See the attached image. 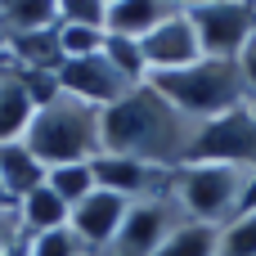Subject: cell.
Instances as JSON below:
<instances>
[{"label": "cell", "mask_w": 256, "mask_h": 256, "mask_svg": "<svg viewBox=\"0 0 256 256\" xmlns=\"http://www.w3.org/2000/svg\"><path fill=\"white\" fill-rule=\"evenodd\" d=\"M220 256H256V212L230 220L220 230Z\"/></svg>", "instance_id": "7402d4cb"}, {"label": "cell", "mask_w": 256, "mask_h": 256, "mask_svg": "<svg viewBox=\"0 0 256 256\" xmlns=\"http://www.w3.org/2000/svg\"><path fill=\"white\" fill-rule=\"evenodd\" d=\"M58 27V0H0V40L36 36Z\"/></svg>", "instance_id": "9a60e30c"}, {"label": "cell", "mask_w": 256, "mask_h": 256, "mask_svg": "<svg viewBox=\"0 0 256 256\" xmlns=\"http://www.w3.org/2000/svg\"><path fill=\"white\" fill-rule=\"evenodd\" d=\"M99 130H104V153L135 158V162H148L162 171H180L189 162V148L198 135V126L184 112H176L148 81L135 86L122 104L104 108Z\"/></svg>", "instance_id": "6da1fadb"}, {"label": "cell", "mask_w": 256, "mask_h": 256, "mask_svg": "<svg viewBox=\"0 0 256 256\" xmlns=\"http://www.w3.org/2000/svg\"><path fill=\"white\" fill-rule=\"evenodd\" d=\"M248 212H256V176L248 180V189H243V202H238V216H248Z\"/></svg>", "instance_id": "4316f807"}, {"label": "cell", "mask_w": 256, "mask_h": 256, "mask_svg": "<svg viewBox=\"0 0 256 256\" xmlns=\"http://www.w3.org/2000/svg\"><path fill=\"white\" fill-rule=\"evenodd\" d=\"M0 54H4V40H0Z\"/></svg>", "instance_id": "1f68e13d"}, {"label": "cell", "mask_w": 256, "mask_h": 256, "mask_svg": "<svg viewBox=\"0 0 256 256\" xmlns=\"http://www.w3.org/2000/svg\"><path fill=\"white\" fill-rule=\"evenodd\" d=\"M45 184L68 202V207H76L81 198H90L99 184H94V166L90 162H72V166H50V176H45Z\"/></svg>", "instance_id": "d6986e66"}, {"label": "cell", "mask_w": 256, "mask_h": 256, "mask_svg": "<svg viewBox=\"0 0 256 256\" xmlns=\"http://www.w3.org/2000/svg\"><path fill=\"white\" fill-rule=\"evenodd\" d=\"M18 238H22V225H18V207H14V202H0V252H9Z\"/></svg>", "instance_id": "d4e9b609"}, {"label": "cell", "mask_w": 256, "mask_h": 256, "mask_svg": "<svg viewBox=\"0 0 256 256\" xmlns=\"http://www.w3.org/2000/svg\"><path fill=\"white\" fill-rule=\"evenodd\" d=\"M248 112H252V117H256V99H248Z\"/></svg>", "instance_id": "f1b7e54d"}, {"label": "cell", "mask_w": 256, "mask_h": 256, "mask_svg": "<svg viewBox=\"0 0 256 256\" xmlns=\"http://www.w3.org/2000/svg\"><path fill=\"white\" fill-rule=\"evenodd\" d=\"M32 117H36V104H32V94H27L18 68L4 63V68H0V144L22 140L27 126H32Z\"/></svg>", "instance_id": "4fadbf2b"}, {"label": "cell", "mask_w": 256, "mask_h": 256, "mask_svg": "<svg viewBox=\"0 0 256 256\" xmlns=\"http://www.w3.org/2000/svg\"><path fill=\"white\" fill-rule=\"evenodd\" d=\"M58 22L108 32V0H58Z\"/></svg>", "instance_id": "603a6c76"}, {"label": "cell", "mask_w": 256, "mask_h": 256, "mask_svg": "<svg viewBox=\"0 0 256 256\" xmlns=\"http://www.w3.org/2000/svg\"><path fill=\"white\" fill-rule=\"evenodd\" d=\"M189 162H216V166L256 171V117L248 112V104L216 117V122H202L198 135H194Z\"/></svg>", "instance_id": "52a82bcc"}, {"label": "cell", "mask_w": 256, "mask_h": 256, "mask_svg": "<svg viewBox=\"0 0 256 256\" xmlns=\"http://www.w3.org/2000/svg\"><path fill=\"white\" fill-rule=\"evenodd\" d=\"M27 256H90V248L72 230H54V234L27 238Z\"/></svg>", "instance_id": "cb8c5ba5"}, {"label": "cell", "mask_w": 256, "mask_h": 256, "mask_svg": "<svg viewBox=\"0 0 256 256\" xmlns=\"http://www.w3.org/2000/svg\"><path fill=\"white\" fill-rule=\"evenodd\" d=\"M45 162L22 144V140H14V144H0V184H4V198L9 202H22L32 189H40L45 184Z\"/></svg>", "instance_id": "7c38bea8"}, {"label": "cell", "mask_w": 256, "mask_h": 256, "mask_svg": "<svg viewBox=\"0 0 256 256\" xmlns=\"http://www.w3.org/2000/svg\"><path fill=\"white\" fill-rule=\"evenodd\" d=\"M94 184L126 198V202H144V198H162L171 189V171L135 162V158H117V153H99L94 162Z\"/></svg>", "instance_id": "30bf717a"}, {"label": "cell", "mask_w": 256, "mask_h": 256, "mask_svg": "<svg viewBox=\"0 0 256 256\" xmlns=\"http://www.w3.org/2000/svg\"><path fill=\"white\" fill-rule=\"evenodd\" d=\"M140 50H144V63H148V76H158V72H180V68H194L198 58H202V45H198V32H194V22H189V9L184 4H176L144 40H140Z\"/></svg>", "instance_id": "ba28073f"}, {"label": "cell", "mask_w": 256, "mask_h": 256, "mask_svg": "<svg viewBox=\"0 0 256 256\" xmlns=\"http://www.w3.org/2000/svg\"><path fill=\"white\" fill-rule=\"evenodd\" d=\"M0 202H9V198H4V184H0Z\"/></svg>", "instance_id": "f546056e"}, {"label": "cell", "mask_w": 256, "mask_h": 256, "mask_svg": "<svg viewBox=\"0 0 256 256\" xmlns=\"http://www.w3.org/2000/svg\"><path fill=\"white\" fill-rule=\"evenodd\" d=\"M238 72H243V86H248V99H256V32L248 40V50L238 54Z\"/></svg>", "instance_id": "484cf974"}, {"label": "cell", "mask_w": 256, "mask_h": 256, "mask_svg": "<svg viewBox=\"0 0 256 256\" xmlns=\"http://www.w3.org/2000/svg\"><path fill=\"white\" fill-rule=\"evenodd\" d=\"M180 225H189V216L180 212V202H176L171 194L130 202V212H126V220H122L112 248L104 256H158L162 243H166Z\"/></svg>", "instance_id": "8992f818"}, {"label": "cell", "mask_w": 256, "mask_h": 256, "mask_svg": "<svg viewBox=\"0 0 256 256\" xmlns=\"http://www.w3.org/2000/svg\"><path fill=\"white\" fill-rule=\"evenodd\" d=\"M256 171L243 166H216V162H184L180 171H171V198L180 202V212L198 225H216L225 230L230 220H238V202L243 189Z\"/></svg>", "instance_id": "277c9868"}, {"label": "cell", "mask_w": 256, "mask_h": 256, "mask_svg": "<svg viewBox=\"0 0 256 256\" xmlns=\"http://www.w3.org/2000/svg\"><path fill=\"white\" fill-rule=\"evenodd\" d=\"M148 86L176 112H184L194 126L216 122V117H225V112H234V108L248 104L243 72H238V63H225V58H198L194 68L158 72V76H148Z\"/></svg>", "instance_id": "7a4b0ae2"}, {"label": "cell", "mask_w": 256, "mask_h": 256, "mask_svg": "<svg viewBox=\"0 0 256 256\" xmlns=\"http://www.w3.org/2000/svg\"><path fill=\"white\" fill-rule=\"evenodd\" d=\"M176 4L166 0H108V36H130L144 40Z\"/></svg>", "instance_id": "2e32d148"}, {"label": "cell", "mask_w": 256, "mask_h": 256, "mask_svg": "<svg viewBox=\"0 0 256 256\" xmlns=\"http://www.w3.org/2000/svg\"><path fill=\"white\" fill-rule=\"evenodd\" d=\"M90 256H104V252H90Z\"/></svg>", "instance_id": "d6a6232c"}, {"label": "cell", "mask_w": 256, "mask_h": 256, "mask_svg": "<svg viewBox=\"0 0 256 256\" xmlns=\"http://www.w3.org/2000/svg\"><path fill=\"white\" fill-rule=\"evenodd\" d=\"M58 86H63V94H72V99H81V104H90V108H112V104H122L135 86L104 58V54H90V58H68L63 68H58Z\"/></svg>", "instance_id": "9c48e42d"}, {"label": "cell", "mask_w": 256, "mask_h": 256, "mask_svg": "<svg viewBox=\"0 0 256 256\" xmlns=\"http://www.w3.org/2000/svg\"><path fill=\"white\" fill-rule=\"evenodd\" d=\"M126 212H130L126 198H117V194H108V189H94L90 198H81V202L72 207L68 230H72L90 252H108L112 238H117V230H122V220H126Z\"/></svg>", "instance_id": "8fae6325"}, {"label": "cell", "mask_w": 256, "mask_h": 256, "mask_svg": "<svg viewBox=\"0 0 256 256\" xmlns=\"http://www.w3.org/2000/svg\"><path fill=\"white\" fill-rule=\"evenodd\" d=\"M104 36L108 32H94V27H76V22H58V50H63V63L68 58H90L104 50Z\"/></svg>", "instance_id": "44dd1931"}, {"label": "cell", "mask_w": 256, "mask_h": 256, "mask_svg": "<svg viewBox=\"0 0 256 256\" xmlns=\"http://www.w3.org/2000/svg\"><path fill=\"white\" fill-rule=\"evenodd\" d=\"M22 144L50 166H72V162H94L104 153V130H99V108L58 94L54 104L36 108Z\"/></svg>", "instance_id": "3957f363"}, {"label": "cell", "mask_w": 256, "mask_h": 256, "mask_svg": "<svg viewBox=\"0 0 256 256\" xmlns=\"http://www.w3.org/2000/svg\"><path fill=\"white\" fill-rule=\"evenodd\" d=\"M4 63H9V54H0V68H4Z\"/></svg>", "instance_id": "4dcf8cb0"}, {"label": "cell", "mask_w": 256, "mask_h": 256, "mask_svg": "<svg viewBox=\"0 0 256 256\" xmlns=\"http://www.w3.org/2000/svg\"><path fill=\"white\" fill-rule=\"evenodd\" d=\"M130 86H144L148 81V63H144V50H140V40H130V36H104V50H99Z\"/></svg>", "instance_id": "ffe728a7"}, {"label": "cell", "mask_w": 256, "mask_h": 256, "mask_svg": "<svg viewBox=\"0 0 256 256\" xmlns=\"http://www.w3.org/2000/svg\"><path fill=\"white\" fill-rule=\"evenodd\" d=\"M184 9H189V22L198 32L202 58L238 63V54L248 50V40L256 32V4H248V0H194Z\"/></svg>", "instance_id": "5b68a950"}, {"label": "cell", "mask_w": 256, "mask_h": 256, "mask_svg": "<svg viewBox=\"0 0 256 256\" xmlns=\"http://www.w3.org/2000/svg\"><path fill=\"white\" fill-rule=\"evenodd\" d=\"M18 207V225H22V238H40V234H54V230H68V216H72V207L50 189V184H40V189H32L22 202H14Z\"/></svg>", "instance_id": "5bb4252c"}, {"label": "cell", "mask_w": 256, "mask_h": 256, "mask_svg": "<svg viewBox=\"0 0 256 256\" xmlns=\"http://www.w3.org/2000/svg\"><path fill=\"white\" fill-rule=\"evenodd\" d=\"M9 63L22 68V72H58L63 68V50H58V27L50 32H36V36H18L4 45Z\"/></svg>", "instance_id": "e0dca14e"}, {"label": "cell", "mask_w": 256, "mask_h": 256, "mask_svg": "<svg viewBox=\"0 0 256 256\" xmlns=\"http://www.w3.org/2000/svg\"><path fill=\"white\" fill-rule=\"evenodd\" d=\"M158 256H220V230L189 220V225H180V230L162 243Z\"/></svg>", "instance_id": "ac0fdd59"}, {"label": "cell", "mask_w": 256, "mask_h": 256, "mask_svg": "<svg viewBox=\"0 0 256 256\" xmlns=\"http://www.w3.org/2000/svg\"><path fill=\"white\" fill-rule=\"evenodd\" d=\"M0 256H27V238H18V243H14L9 252H0Z\"/></svg>", "instance_id": "83f0119b"}]
</instances>
